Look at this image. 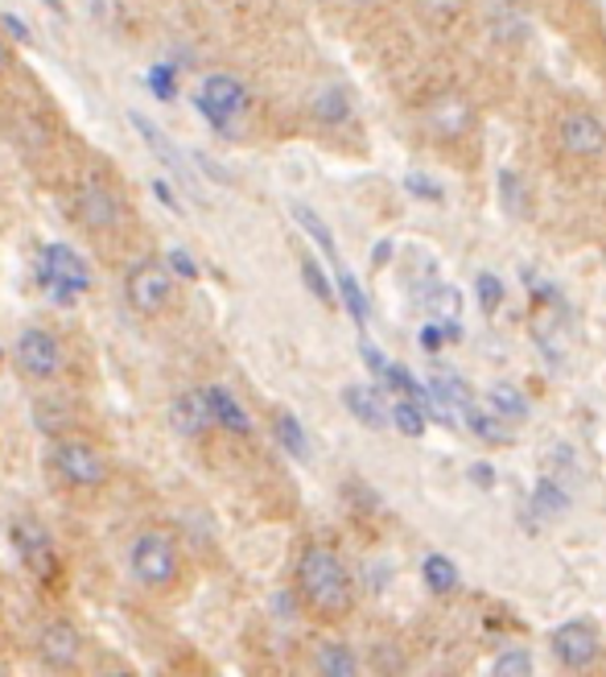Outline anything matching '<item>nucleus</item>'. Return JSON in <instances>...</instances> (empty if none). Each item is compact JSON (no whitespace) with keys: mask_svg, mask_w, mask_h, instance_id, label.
<instances>
[{"mask_svg":"<svg viewBox=\"0 0 606 677\" xmlns=\"http://www.w3.org/2000/svg\"><path fill=\"white\" fill-rule=\"evenodd\" d=\"M297 599L318 616H343L350 607V574L331 546H306L297 554Z\"/></svg>","mask_w":606,"mask_h":677,"instance_id":"1","label":"nucleus"},{"mask_svg":"<svg viewBox=\"0 0 606 677\" xmlns=\"http://www.w3.org/2000/svg\"><path fill=\"white\" fill-rule=\"evenodd\" d=\"M129 579L148 595H166L182 579V549L169 528H141L124 549Z\"/></svg>","mask_w":606,"mask_h":677,"instance_id":"2","label":"nucleus"},{"mask_svg":"<svg viewBox=\"0 0 606 677\" xmlns=\"http://www.w3.org/2000/svg\"><path fill=\"white\" fill-rule=\"evenodd\" d=\"M50 471H55V479L62 488L99 491L108 484L111 463L108 454L99 451V447H92V442H83V438H58L55 447H50Z\"/></svg>","mask_w":606,"mask_h":677,"instance_id":"3","label":"nucleus"},{"mask_svg":"<svg viewBox=\"0 0 606 677\" xmlns=\"http://www.w3.org/2000/svg\"><path fill=\"white\" fill-rule=\"evenodd\" d=\"M34 657L58 677H74L87 661V640L79 632V623L67 616H50L41 620V628L34 632Z\"/></svg>","mask_w":606,"mask_h":677,"instance_id":"4","label":"nucleus"},{"mask_svg":"<svg viewBox=\"0 0 606 677\" xmlns=\"http://www.w3.org/2000/svg\"><path fill=\"white\" fill-rule=\"evenodd\" d=\"M248 104H252L248 87H243L236 75H227V71L206 75L202 79L199 95H194V108H199V116L211 124V129L219 132V136H231V132H236V120L248 112Z\"/></svg>","mask_w":606,"mask_h":677,"instance_id":"5","label":"nucleus"},{"mask_svg":"<svg viewBox=\"0 0 606 677\" xmlns=\"http://www.w3.org/2000/svg\"><path fill=\"white\" fill-rule=\"evenodd\" d=\"M9 537H13V549H17L21 566H25L34 579L50 583V579L58 574V549H55L50 528L41 525L37 516H21V521H13Z\"/></svg>","mask_w":606,"mask_h":677,"instance_id":"6","label":"nucleus"},{"mask_svg":"<svg viewBox=\"0 0 606 677\" xmlns=\"http://www.w3.org/2000/svg\"><path fill=\"white\" fill-rule=\"evenodd\" d=\"M129 306L136 314H162L174 301V269L162 261H145L129 273Z\"/></svg>","mask_w":606,"mask_h":677,"instance_id":"7","label":"nucleus"},{"mask_svg":"<svg viewBox=\"0 0 606 677\" xmlns=\"http://www.w3.org/2000/svg\"><path fill=\"white\" fill-rule=\"evenodd\" d=\"M549 649L561 665H570V669H590V665L598 661V653H603V637H598V628L590 620H566L549 632Z\"/></svg>","mask_w":606,"mask_h":677,"instance_id":"8","label":"nucleus"},{"mask_svg":"<svg viewBox=\"0 0 606 677\" xmlns=\"http://www.w3.org/2000/svg\"><path fill=\"white\" fill-rule=\"evenodd\" d=\"M557 145H561V153L582 157V162L603 157L606 153V124L594 112H586V108H573V112H566L561 120H557Z\"/></svg>","mask_w":606,"mask_h":677,"instance_id":"9","label":"nucleus"},{"mask_svg":"<svg viewBox=\"0 0 606 677\" xmlns=\"http://www.w3.org/2000/svg\"><path fill=\"white\" fill-rule=\"evenodd\" d=\"M37 282L46 285H71L79 294L92 289V264L83 261L71 245H46L41 248V264H37Z\"/></svg>","mask_w":606,"mask_h":677,"instance_id":"10","label":"nucleus"},{"mask_svg":"<svg viewBox=\"0 0 606 677\" xmlns=\"http://www.w3.org/2000/svg\"><path fill=\"white\" fill-rule=\"evenodd\" d=\"M17 368L29 380H55L58 372H62V347H58V339L50 335V331H41V326L21 331Z\"/></svg>","mask_w":606,"mask_h":677,"instance_id":"11","label":"nucleus"},{"mask_svg":"<svg viewBox=\"0 0 606 677\" xmlns=\"http://www.w3.org/2000/svg\"><path fill=\"white\" fill-rule=\"evenodd\" d=\"M169 430L178 438H202L206 430H215V414H211V401L206 389H190L169 401Z\"/></svg>","mask_w":606,"mask_h":677,"instance_id":"12","label":"nucleus"},{"mask_svg":"<svg viewBox=\"0 0 606 677\" xmlns=\"http://www.w3.org/2000/svg\"><path fill=\"white\" fill-rule=\"evenodd\" d=\"M74 207H79V219L92 227V231H104V227H116L120 219V203L108 187L99 182H83L79 194H74Z\"/></svg>","mask_w":606,"mask_h":677,"instance_id":"13","label":"nucleus"},{"mask_svg":"<svg viewBox=\"0 0 606 677\" xmlns=\"http://www.w3.org/2000/svg\"><path fill=\"white\" fill-rule=\"evenodd\" d=\"M343 405H347V414L355 417L359 426H368V430H384L388 421H392V409L384 405L380 389H371V384H347V389H343Z\"/></svg>","mask_w":606,"mask_h":677,"instance_id":"14","label":"nucleus"},{"mask_svg":"<svg viewBox=\"0 0 606 677\" xmlns=\"http://www.w3.org/2000/svg\"><path fill=\"white\" fill-rule=\"evenodd\" d=\"M533 339H536V347L545 352L549 364H561V359H566V343H570V335H566V314H561L557 298L549 301V310H540V314L533 319Z\"/></svg>","mask_w":606,"mask_h":677,"instance_id":"15","label":"nucleus"},{"mask_svg":"<svg viewBox=\"0 0 606 677\" xmlns=\"http://www.w3.org/2000/svg\"><path fill=\"white\" fill-rule=\"evenodd\" d=\"M429 124H433L438 136L454 141V136H462L466 124H471V104H466L462 95H438V99L429 104Z\"/></svg>","mask_w":606,"mask_h":677,"instance_id":"16","label":"nucleus"},{"mask_svg":"<svg viewBox=\"0 0 606 677\" xmlns=\"http://www.w3.org/2000/svg\"><path fill=\"white\" fill-rule=\"evenodd\" d=\"M313 674L318 677H359V657H355V649L343 644V640H322L318 649H313Z\"/></svg>","mask_w":606,"mask_h":677,"instance_id":"17","label":"nucleus"},{"mask_svg":"<svg viewBox=\"0 0 606 677\" xmlns=\"http://www.w3.org/2000/svg\"><path fill=\"white\" fill-rule=\"evenodd\" d=\"M129 120H132V129L141 132V141H145V145H148V153H157V162H162V166H166V169H174L178 178H194V174L186 169L182 153H178V150H174V145H169V136H166V132H162V129H157V124H153L148 116L132 112Z\"/></svg>","mask_w":606,"mask_h":677,"instance_id":"18","label":"nucleus"},{"mask_svg":"<svg viewBox=\"0 0 606 677\" xmlns=\"http://www.w3.org/2000/svg\"><path fill=\"white\" fill-rule=\"evenodd\" d=\"M206 401H211V414H215V426H219L223 433H252V417H248V409L239 405L236 396L227 393L223 384H211L206 389Z\"/></svg>","mask_w":606,"mask_h":677,"instance_id":"19","label":"nucleus"},{"mask_svg":"<svg viewBox=\"0 0 606 677\" xmlns=\"http://www.w3.org/2000/svg\"><path fill=\"white\" fill-rule=\"evenodd\" d=\"M487 29L496 41H520L528 34V13L520 0H496L487 13Z\"/></svg>","mask_w":606,"mask_h":677,"instance_id":"20","label":"nucleus"},{"mask_svg":"<svg viewBox=\"0 0 606 677\" xmlns=\"http://www.w3.org/2000/svg\"><path fill=\"white\" fill-rule=\"evenodd\" d=\"M421 583L429 586L433 595H454L462 583V574H459V566H454V558H445V554H425Z\"/></svg>","mask_w":606,"mask_h":677,"instance_id":"21","label":"nucleus"},{"mask_svg":"<svg viewBox=\"0 0 606 677\" xmlns=\"http://www.w3.org/2000/svg\"><path fill=\"white\" fill-rule=\"evenodd\" d=\"M310 112L318 124H326V129H338V124H347L350 120V95L343 87H322V92L313 95Z\"/></svg>","mask_w":606,"mask_h":677,"instance_id":"22","label":"nucleus"},{"mask_svg":"<svg viewBox=\"0 0 606 677\" xmlns=\"http://www.w3.org/2000/svg\"><path fill=\"white\" fill-rule=\"evenodd\" d=\"M273 433H276V442L285 447L289 459H297V463H306V459H310V438H306V426H301L294 414H285V409H281V414L273 417Z\"/></svg>","mask_w":606,"mask_h":677,"instance_id":"23","label":"nucleus"},{"mask_svg":"<svg viewBox=\"0 0 606 677\" xmlns=\"http://www.w3.org/2000/svg\"><path fill=\"white\" fill-rule=\"evenodd\" d=\"M487 409L499 414L503 421H524L528 417V396L520 393L515 384H491L487 389Z\"/></svg>","mask_w":606,"mask_h":677,"instance_id":"24","label":"nucleus"},{"mask_svg":"<svg viewBox=\"0 0 606 677\" xmlns=\"http://www.w3.org/2000/svg\"><path fill=\"white\" fill-rule=\"evenodd\" d=\"M34 421H37V430L41 433H67L71 430V405L62 401V396H41V401H34Z\"/></svg>","mask_w":606,"mask_h":677,"instance_id":"25","label":"nucleus"},{"mask_svg":"<svg viewBox=\"0 0 606 677\" xmlns=\"http://www.w3.org/2000/svg\"><path fill=\"white\" fill-rule=\"evenodd\" d=\"M294 219L306 227V236H310L313 245L326 252V261L338 269L343 261H338V245H334V236H331V227H326V219H318V211H310L306 203H294Z\"/></svg>","mask_w":606,"mask_h":677,"instance_id":"26","label":"nucleus"},{"mask_svg":"<svg viewBox=\"0 0 606 677\" xmlns=\"http://www.w3.org/2000/svg\"><path fill=\"white\" fill-rule=\"evenodd\" d=\"M462 426L475 433V438H483V442H491V447H499V442L512 438V433H508V421H503L499 414H491V409H483V405H471Z\"/></svg>","mask_w":606,"mask_h":677,"instance_id":"27","label":"nucleus"},{"mask_svg":"<svg viewBox=\"0 0 606 677\" xmlns=\"http://www.w3.org/2000/svg\"><path fill=\"white\" fill-rule=\"evenodd\" d=\"M334 282H338V298H343V306H347V314L355 319V326L364 331L368 326V298H364V289H359V282L350 277V269H334Z\"/></svg>","mask_w":606,"mask_h":677,"instance_id":"28","label":"nucleus"},{"mask_svg":"<svg viewBox=\"0 0 606 677\" xmlns=\"http://www.w3.org/2000/svg\"><path fill=\"white\" fill-rule=\"evenodd\" d=\"M392 426L404 433V438H421L425 426H429V414H425L421 401H413V396H401L396 405H392Z\"/></svg>","mask_w":606,"mask_h":677,"instance_id":"29","label":"nucleus"},{"mask_svg":"<svg viewBox=\"0 0 606 677\" xmlns=\"http://www.w3.org/2000/svg\"><path fill=\"white\" fill-rule=\"evenodd\" d=\"M533 508L536 512H549V516H557V512H566V508H570V491L561 488L557 479H536Z\"/></svg>","mask_w":606,"mask_h":677,"instance_id":"30","label":"nucleus"},{"mask_svg":"<svg viewBox=\"0 0 606 677\" xmlns=\"http://www.w3.org/2000/svg\"><path fill=\"white\" fill-rule=\"evenodd\" d=\"M499 199H503V207L512 211L515 219L524 215L528 194H524V182H520V174H515V169H499Z\"/></svg>","mask_w":606,"mask_h":677,"instance_id":"31","label":"nucleus"},{"mask_svg":"<svg viewBox=\"0 0 606 677\" xmlns=\"http://www.w3.org/2000/svg\"><path fill=\"white\" fill-rule=\"evenodd\" d=\"M413 4L429 25H450L466 9V0H413Z\"/></svg>","mask_w":606,"mask_h":677,"instance_id":"32","label":"nucleus"},{"mask_svg":"<svg viewBox=\"0 0 606 677\" xmlns=\"http://www.w3.org/2000/svg\"><path fill=\"white\" fill-rule=\"evenodd\" d=\"M301 282H306V289H310L313 298L322 301V306H334V289H331V282H326V273H322V264L318 261H301Z\"/></svg>","mask_w":606,"mask_h":677,"instance_id":"33","label":"nucleus"},{"mask_svg":"<svg viewBox=\"0 0 606 677\" xmlns=\"http://www.w3.org/2000/svg\"><path fill=\"white\" fill-rule=\"evenodd\" d=\"M148 92L157 95L162 104H169V99H178V71H174L169 62H157V67L148 71Z\"/></svg>","mask_w":606,"mask_h":677,"instance_id":"34","label":"nucleus"},{"mask_svg":"<svg viewBox=\"0 0 606 677\" xmlns=\"http://www.w3.org/2000/svg\"><path fill=\"white\" fill-rule=\"evenodd\" d=\"M478 306H483V314H496L499 306H503V282H499L496 273H478Z\"/></svg>","mask_w":606,"mask_h":677,"instance_id":"35","label":"nucleus"},{"mask_svg":"<svg viewBox=\"0 0 606 677\" xmlns=\"http://www.w3.org/2000/svg\"><path fill=\"white\" fill-rule=\"evenodd\" d=\"M528 669H533L528 653H524V649H512V653H503V657H499L496 677H528Z\"/></svg>","mask_w":606,"mask_h":677,"instance_id":"36","label":"nucleus"},{"mask_svg":"<svg viewBox=\"0 0 606 677\" xmlns=\"http://www.w3.org/2000/svg\"><path fill=\"white\" fill-rule=\"evenodd\" d=\"M404 190L417 194V199H425V203H441V187L438 182H429L425 174H404Z\"/></svg>","mask_w":606,"mask_h":677,"instance_id":"37","label":"nucleus"},{"mask_svg":"<svg viewBox=\"0 0 606 677\" xmlns=\"http://www.w3.org/2000/svg\"><path fill=\"white\" fill-rule=\"evenodd\" d=\"M166 264L178 273V277H186V282H194V277H199V264H194V257H190L186 248H174V252L166 257Z\"/></svg>","mask_w":606,"mask_h":677,"instance_id":"38","label":"nucleus"},{"mask_svg":"<svg viewBox=\"0 0 606 677\" xmlns=\"http://www.w3.org/2000/svg\"><path fill=\"white\" fill-rule=\"evenodd\" d=\"M153 194H157V203H162L166 211L182 215V203H178V194H174V187H169L166 178H153Z\"/></svg>","mask_w":606,"mask_h":677,"instance_id":"39","label":"nucleus"},{"mask_svg":"<svg viewBox=\"0 0 606 677\" xmlns=\"http://www.w3.org/2000/svg\"><path fill=\"white\" fill-rule=\"evenodd\" d=\"M359 356H364V364H368L371 372H376V380H384V372H388V364H392V359L380 356L371 343H359Z\"/></svg>","mask_w":606,"mask_h":677,"instance_id":"40","label":"nucleus"},{"mask_svg":"<svg viewBox=\"0 0 606 677\" xmlns=\"http://www.w3.org/2000/svg\"><path fill=\"white\" fill-rule=\"evenodd\" d=\"M0 21H4V29H9V34H13L17 41H29V25H25V21H21L17 13H4Z\"/></svg>","mask_w":606,"mask_h":677,"instance_id":"41","label":"nucleus"},{"mask_svg":"<svg viewBox=\"0 0 606 677\" xmlns=\"http://www.w3.org/2000/svg\"><path fill=\"white\" fill-rule=\"evenodd\" d=\"M471 475H475V484H483V488H491V484H496V475H491V467H487V463H475V471H471Z\"/></svg>","mask_w":606,"mask_h":677,"instance_id":"42","label":"nucleus"},{"mask_svg":"<svg viewBox=\"0 0 606 677\" xmlns=\"http://www.w3.org/2000/svg\"><path fill=\"white\" fill-rule=\"evenodd\" d=\"M194 157H199L202 166H206V174H211V178H215V182H227V174H223V169L215 166V162H211V157H206V153H194Z\"/></svg>","mask_w":606,"mask_h":677,"instance_id":"43","label":"nucleus"},{"mask_svg":"<svg viewBox=\"0 0 606 677\" xmlns=\"http://www.w3.org/2000/svg\"><path fill=\"white\" fill-rule=\"evenodd\" d=\"M95 677H136V674H132L129 665H108V669H99Z\"/></svg>","mask_w":606,"mask_h":677,"instance_id":"44","label":"nucleus"},{"mask_svg":"<svg viewBox=\"0 0 606 677\" xmlns=\"http://www.w3.org/2000/svg\"><path fill=\"white\" fill-rule=\"evenodd\" d=\"M392 257V245H376V264H384Z\"/></svg>","mask_w":606,"mask_h":677,"instance_id":"45","label":"nucleus"},{"mask_svg":"<svg viewBox=\"0 0 606 677\" xmlns=\"http://www.w3.org/2000/svg\"><path fill=\"white\" fill-rule=\"evenodd\" d=\"M9 67V46H4V38H0V71Z\"/></svg>","mask_w":606,"mask_h":677,"instance_id":"46","label":"nucleus"},{"mask_svg":"<svg viewBox=\"0 0 606 677\" xmlns=\"http://www.w3.org/2000/svg\"><path fill=\"white\" fill-rule=\"evenodd\" d=\"M46 9H55V13H62V0H41Z\"/></svg>","mask_w":606,"mask_h":677,"instance_id":"47","label":"nucleus"},{"mask_svg":"<svg viewBox=\"0 0 606 677\" xmlns=\"http://www.w3.org/2000/svg\"><path fill=\"white\" fill-rule=\"evenodd\" d=\"M355 4H376V0H355Z\"/></svg>","mask_w":606,"mask_h":677,"instance_id":"48","label":"nucleus"}]
</instances>
